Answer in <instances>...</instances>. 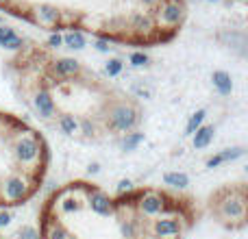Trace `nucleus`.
<instances>
[{"label": "nucleus", "instance_id": "6", "mask_svg": "<svg viewBox=\"0 0 248 239\" xmlns=\"http://www.w3.org/2000/svg\"><path fill=\"white\" fill-rule=\"evenodd\" d=\"M2 196L11 202H20L29 196V185L22 176H9L2 185Z\"/></svg>", "mask_w": 248, "mask_h": 239}, {"label": "nucleus", "instance_id": "22", "mask_svg": "<svg viewBox=\"0 0 248 239\" xmlns=\"http://www.w3.org/2000/svg\"><path fill=\"white\" fill-rule=\"evenodd\" d=\"M48 239H70V233L65 231V226L55 222L50 226V231H48Z\"/></svg>", "mask_w": 248, "mask_h": 239}, {"label": "nucleus", "instance_id": "27", "mask_svg": "<svg viewBox=\"0 0 248 239\" xmlns=\"http://www.w3.org/2000/svg\"><path fill=\"white\" fill-rule=\"evenodd\" d=\"M94 48H96L98 52H105V55H109L113 46L107 42V39H96V42H94Z\"/></svg>", "mask_w": 248, "mask_h": 239}, {"label": "nucleus", "instance_id": "35", "mask_svg": "<svg viewBox=\"0 0 248 239\" xmlns=\"http://www.w3.org/2000/svg\"><path fill=\"white\" fill-rule=\"evenodd\" d=\"M144 4H157V2H161V0H141Z\"/></svg>", "mask_w": 248, "mask_h": 239}, {"label": "nucleus", "instance_id": "12", "mask_svg": "<svg viewBox=\"0 0 248 239\" xmlns=\"http://www.w3.org/2000/svg\"><path fill=\"white\" fill-rule=\"evenodd\" d=\"M35 17H37L42 24H57L61 17V11L52 4H37L35 7Z\"/></svg>", "mask_w": 248, "mask_h": 239}, {"label": "nucleus", "instance_id": "38", "mask_svg": "<svg viewBox=\"0 0 248 239\" xmlns=\"http://www.w3.org/2000/svg\"><path fill=\"white\" fill-rule=\"evenodd\" d=\"M0 22H2V20H0Z\"/></svg>", "mask_w": 248, "mask_h": 239}, {"label": "nucleus", "instance_id": "15", "mask_svg": "<svg viewBox=\"0 0 248 239\" xmlns=\"http://www.w3.org/2000/svg\"><path fill=\"white\" fill-rule=\"evenodd\" d=\"M163 183L174 189H185L189 185V176L185 174V172H168V174L163 176Z\"/></svg>", "mask_w": 248, "mask_h": 239}, {"label": "nucleus", "instance_id": "1", "mask_svg": "<svg viewBox=\"0 0 248 239\" xmlns=\"http://www.w3.org/2000/svg\"><path fill=\"white\" fill-rule=\"evenodd\" d=\"M137 120H140L137 118V109L126 103L113 105L107 111V124L113 131H120V133H128L137 124Z\"/></svg>", "mask_w": 248, "mask_h": 239}, {"label": "nucleus", "instance_id": "5", "mask_svg": "<svg viewBox=\"0 0 248 239\" xmlns=\"http://www.w3.org/2000/svg\"><path fill=\"white\" fill-rule=\"evenodd\" d=\"M183 17H185V7L179 0H168V2H163L161 9H159V22H163L166 26L181 24Z\"/></svg>", "mask_w": 248, "mask_h": 239}, {"label": "nucleus", "instance_id": "13", "mask_svg": "<svg viewBox=\"0 0 248 239\" xmlns=\"http://www.w3.org/2000/svg\"><path fill=\"white\" fill-rule=\"evenodd\" d=\"M214 135H216V128L211 126V124H202V126L192 135L194 148H198V150H201V148H207V146L214 141Z\"/></svg>", "mask_w": 248, "mask_h": 239}, {"label": "nucleus", "instance_id": "14", "mask_svg": "<svg viewBox=\"0 0 248 239\" xmlns=\"http://www.w3.org/2000/svg\"><path fill=\"white\" fill-rule=\"evenodd\" d=\"M211 81H214V87L222 96H229L233 91V78H231V74H229V72H222V70H218V72H214Z\"/></svg>", "mask_w": 248, "mask_h": 239}, {"label": "nucleus", "instance_id": "30", "mask_svg": "<svg viewBox=\"0 0 248 239\" xmlns=\"http://www.w3.org/2000/svg\"><path fill=\"white\" fill-rule=\"evenodd\" d=\"M48 46H50V48H59V46H63V37H61L59 33H52L50 37H48Z\"/></svg>", "mask_w": 248, "mask_h": 239}, {"label": "nucleus", "instance_id": "7", "mask_svg": "<svg viewBox=\"0 0 248 239\" xmlns=\"http://www.w3.org/2000/svg\"><path fill=\"white\" fill-rule=\"evenodd\" d=\"M87 202H90V209L94 211L96 215H111L113 213V200L105 192H100V189H94V192L90 194V198H87Z\"/></svg>", "mask_w": 248, "mask_h": 239}, {"label": "nucleus", "instance_id": "37", "mask_svg": "<svg viewBox=\"0 0 248 239\" xmlns=\"http://www.w3.org/2000/svg\"><path fill=\"white\" fill-rule=\"evenodd\" d=\"M209 2H218V0H209Z\"/></svg>", "mask_w": 248, "mask_h": 239}, {"label": "nucleus", "instance_id": "11", "mask_svg": "<svg viewBox=\"0 0 248 239\" xmlns=\"http://www.w3.org/2000/svg\"><path fill=\"white\" fill-rule=\"evenodd\" d=\"M242 154H244V148H227V150H222V152H218V154L207 159V167L214 170V167L222 165V163H227V161H235V159H240Z\"/></svg>", "mask_w": 248, "mask_h": 239}, {"label": "nucleus", "instance_id": "10", "mask_svg": "<svg viewBox=\"0 0 248 239\" xmlns=\"http://www.w3.org/2000/svg\"><path fill=\"white\" fill-rule=\"evenodd\" d=\"M35 109H37L39 116L46 120L55 116V100H52L50 91H46V90L37 91V96H35Z\"/></svg>", "mask_w": 248, "mask_h": 239}, {"label": "nucleus", "instance_id": "28", "mask_svg": "<svg viewBox=\"0 0 248 239\" xmlns=\"http://www.w3.org/2000/svg\"><path fill=\"white\" fill-rule=\"evenodd\" d=\"M20 239H39V235L33 226H22L20 228Z\"/></svg>", "mask_w": 248, "mask_h": 239}, {"label": "nucleus", "instance_id": "36", "mask_svg": "<svg viewBox=\"0 0 248 239\" xmlns=\"http://www.w3.org/2000/svg\"><path fill=\"white\" fill-rule=\"evenodd\" d=\"M0 2H2V4H7V2H11V0H0Z\"/></svg>", "mask_w": 248, "mask_h": 239}, {"label": "nucleus", "instance_id": "25", "mask_svg": "<svg viewBox=\"0 0 248 239\" xmlns=\"http://www.w3.org/2000/svg\"><path fill=\"white\" fill-rule=\"evenodd\" d=\"M120 233H122V237L133 239V237H135V224H133V222H122L120 224Z\"/></svg>", "mask_w": 248, "mask_h": 239}, {"label": "nucleus", "instance_id": "8", "mask_svg": "<svg viewBox=\"0 0 248 239\" xmlns=\"http://www.w3.org/2000/svg\"><path fill=\"white\" fill-rule=\"evenodd\" d=\"M153 231L155 235L161 239H172L183 231V226H181V222L176 218H161V220H155Z\"/></svg>", "mask_w": 248, "mask_h": 239}, {"label": "nucleus", "instance_id": "24", "mask_svg": "<svg viewBox=\"0 0 248 239\" xmlns=\"http://www.w3.org/2000/svg\"><path fill=\"white\" fill-rule=\"evenodd\" d=\"M133 24L137 30H148L150 29V20L146 15H133Z\"/></svg>", "mask_w": 248, "mask_h": 239}, {"label": "nucleus", "instance_id": "26", "mask_svg": "<svg viewBox=\"0 0 248 239\" xmlns=\"http://www.w3.org/2000/svg\"><path fill=\"white\" fill-rule=\"evenodd\" d=\"M61 209H63L65 213H72V211H78V209H81V202H78L77 198H70V200H65L63 205H61Z\"/></svg>", "mask_w": 248, "mask_h": 239}, {"label": "nucleus", "instance_id": "3", "mask_svg": "<svg viewBox=\"0 0 248 239\" xmlns=\"http://www.w3.org/2000/svg\"><path fill=\"white\" fill-rule=\"evenodd\" d=\"M39 152H42V146H39V141L35 139V137H20L16 144V159L20 163H33L35 159L39 157Z\"/></svg>", "mask_w": 248, "mask_h": 239}, {"label": "nucleus", "instance_id": "29", "mask_svg": "<svg viewBox=\"0 0 248 239\" xmlns=\"http://www.w3.org/2000/svg\"><path fill=\"white\" fill-rule=\"evenodd\" d=\"M128 192H133V183L128 179H122L120 183H118V194L124 196V194H128Z\"/></svg>", "mask_w": 248, "mask_h": 239}, {"label": "nucleus", "instance_id": "20", "mask_svg": "<svg viewBox=\"0 0 248 239\" xmlns=\"http://www.w3.org/2000/svg\"><path fill=\"white\" fill-rule=\"evenodd\" d=\"M122 70H124L122 59H109L107 63H105V74H107L109 78H116V76H120V74H122Z\"/></svg>", "mask_w": 248, "mask_h": 239}, {"label": "nucleus", "instance_id": "23", "mask_svg": "<svg viewBox=\"0 0 248 239\" xmlns=\"http://www.w3.org/2000/svg\"><path fill=\"white\" fill-rule=\"evenodd\" d=\"M2 46L7 48V50H17V48H22V37H17L16 33L9 35L7 39H2Z\"/></svg>", "mask_w": 248, "mask_h": 239}, {"label": "nucleus", "instance_id": "31", "mask_svg": "<svg viewBox=\"0 0 248 239\" xmlns=\"http://www.w3.org/2000/svg\"><path fill=\"white\" fill-rule=\"evenodd\" d=\"M133 91H135L137 96H141V98H150V90H146L141 83H135V85H133Z\"/></svg>", "mask_w": 248, "mask_h": 239}, {"label": "nucleus", "instance_id": "17", "mask_svg": "<svg viewBox=\"0 0 248 239\" xmlns=\"http://www.w3.org/2000/svg\"><path fill=\"white\" fill-rule=\"evenodd\" d=\"M205 118H207V111H205V109H198V111L194 113L192 118H189L187 126H185V135H189V137H192L194 133H196L198 128H201L202 124H205Z\"/></svg>", "mask_w": 248, "mask_h": 239}, {"label": "nucleus", "instance_id": "18", "mask_svg": "<svg viewBox=\"0 0 248 239\" xmlns=\"http://www.w3.org/2000/svg\"><path fill=\"white\" fill-rule=\"evenodd\" d=\"M59 128H61V133H65V135H74V133H78V120L74 116H61Z\"/></svg>", "mask_w": 248, "mask_h": 239}, {"label": "nucleus", "instance_id": "34", "mask_svg": "<svg viewBox=\"0 0 248 239\" xmlns=\"http://www.w3.org/2000/svg\"><path fill=\"white\" fill-rule=\"evenodd\" d=\"M87 172H90V174H98V172H100V165H98V163H92V165L87 167Z\"/></svg>", "mask_w": 248, "mask_h": 239}, {"label": "nucleus", "instance_id": "19", "mask_svg": "<svg viewBox=\"0 0 248 239\" xmlns=\"http://www.w3.org/2000/svg\"><path fill=\"white\" fill-rule=\"evenodd\" d=\"M141 141H144V133H126L122 139V150L131 152V150H135Z\"/></svg>", "mask_w": 248, "mask_h": 239}, {"label": "nucleus", "instance_id": "4", "mask_svg": "<svg viewBox=\"0 0 248 239\" xmlns=\"http://www.w3.org/2000/svg\"><path fill=\"white\" fill-rule=\"evenodd\" d=\"M137 209H140V213L146 215V218H155V215H159L166 209L163 196H159V194H155V192H144L140 196V200H137Z\"/></svg>", "mask_w": 248, "mask_h": 239}, {"label": "nucleus", "instance_id": "21", "mask_svg": "<svg viewBox=\"0 0 248 239\" xmlns=\"http://www.w3.org/2000/svg\"><path fill=\"white\" fill-rule=\"evenodd\" d=\"M148 55H144V52H131V57H128V63L133 65V68H146L148 65Z\"/></svg>", "mask_w": 248, "mask_h": 239}, {"label": "nucleus", "instance_id": "9", "mask_svg": "<svg viewBox=\"0 0 248 239\" xmlns=\"http://www.w3.org/2000/svg\"><path fill=\"white\" fill-rule=\"evenodd\" d=\"M52 72L61 78H70V76H77L81 72V63L72 57H63V59H57L52 63Z\"/></svg>", "mask_w": 248, "mask_h": 239}, {"label": "nucleus", "instance_id": "32", "mask_svg": "<svg viewBox=\"0 0 248 239\" xmlns=\"http://www.w3.org/2000/svg\"><path fill=\"white\" fill-rule=\"evenodd\" d=\"M78 131H83L85 135H94V124H92L90 120H83V122L78 124Z\"/></svg>", "mask_w": 248, "mask_h": 239}, {"label": "nucleus", "instance_id": "16", "mask_svg": "<svg viewBox=\"0 0 248 239\" xmlns=\"http://www.w3.org/2000/svg\"><path fill=\"white\" fill-rule=\"evenodd\" d=\"M63 44L68 48H72V50H83V48L87 46L85 35H83L81 30H70L68 35H63Z\"/></svg>", "mask_w": 248, "mask_h": 239}, {"label": "nucleus", "instance_id": "2", "mask_svg": "<svg viewBox=\"0 0 248 239\" xmlns=\"http://www.w3.org/2000/svg\"><path fill=\"white\" fill-rule=\"evenodd\" d=\"M220 215L224 220H244L246 218V198L244 192H237V194H229L222 202H220Z\"/></svg>", "mask_w": 248, "mask_h": 239}, {"label": "nucleus", "instance_id": "33", "mask_svg": "<svg viewBox=\"0 0 248 239\" xmlns=\"http://www.w3.org/2000/svg\"><path fill=\"white\" fill-rule=\"evenodd\" d=\"M9 224H11V213L9 211H0V228L9 226Z\"/></svg>", "mask_w": 248, "mask_h": 239}]
</instances>
